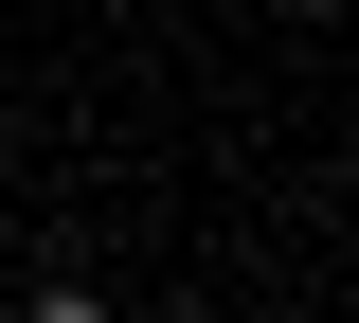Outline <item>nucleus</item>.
<instances>
[{
    "label": "nucleus",
    "mask_w": 359,
    "mask_h": 323,
    "mask_svg": "<svg viewBox=\"0 0 359 323\" xmlns=\"http://www.w3.org/2000/svg\"><path fill=\"white\" fill-rule=\"evenodd\" d=\"M36 323H108V305H90V287H36Z\"/></svg>",
    "instance_id": "f257e3e1"
}]
</instances>
